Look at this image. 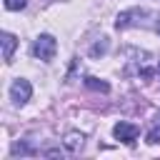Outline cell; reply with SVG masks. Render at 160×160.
<instances>
[{"instance_id": "obj_1", "label": "cell", "mask_w": 160, "mask_h": 160, "mask_svg": "<svg viewBox=\"0 0 160 160\" xmlns=\"http://www.w3.org/2000/svg\"><path fill=\"white\" fill-rule=\"evenodd\" d=\"M55 52H58V40L52 35H40L32 45V55L38 60H52Z\"/></svg>"}, {"instance_id": "obj_2", "label": "cell", "mask_w": 160, "mask_h": 160, "mask_svg": "<svg viewBox=\"0 0 160 160\" xmlns=\"http://www.w3.org/2000/svg\"><path fill=\"white\" fill-rule=\"evenodd\" d=\"M30 95H32V85H30L28 80H22V78H18V80L12 82V88H10V98L15 100V105L28 102Z\"/></svg>"}, {"instance_id": "obj_3", "label": "cell", "mask_w": 160, "mask_h": 160, "mask_svg": "<svg viewBox=\"0 0 160 160\" xmlns=\"http://www.w3.org/2000/svg\"><path fill=\"white\" fill-rule=\"evenodd\" d=\"M112 135H115L118 140H122V142H135V138L140 135V128L132 125V122H118V125L112 128Z\"/></svg>"}, {"instance_id": "obj_4", "label": "cell", "mask_w": 160, "mask_h": 160, "mask_svg": "<svg viewBox=\"0 0 160 160\" xmlns=\"http://www.w3.org/2000/svg\"><path fill=\"white\" fill-rule=\"evenodd\" d=\"M15 48H18V40H15V35H10V32H2V58H5V62H10V60H12V52H15Z\"/></svg>"}, {"instance_id": "obj_5", "label": "cell", "mask_w": 160, "mask_h": 160, "mask_svg": "<svg viewBox=\"0 0 160 160\" xmlns=\"http://www.w3.org/2000/svg\"><path fill=\"white\" fill-rule=\"evenodd\" d=\"M65 148H68L70 152H78V150L82 148V135H80V132H68V135H65Z\"/></svg>"}, {"instance_id": "obj_6", "label": "cell", "mask_w": 160, "mask_h": 160, "mask_svg": "<svg viewBox=\"0 0 160 160\" xmlns=\"http://www.w3.org/2000/svg\"><path fill=\"white\" fill-rule=\"evenodd\" d=\"M85 85H88L90 90H98V92H108V90H110V85H108L105 80H98V78H85Z\"/></svg>"}, {"instance_id": "obj_7", "label": "cell", "mask_w": 160, "mask_h": 160, "mask_svg": "<svg viewBox=\"0 0 160 160\" xmlns=\"http://www.w3.org/2000/svg\"><path fill=\"white\" fill-rule=\"evenodd\" d=\"M148 142H160V122H155V128L148 132Z\"/></svg>"}, {"instance_id": "obj_8", "label": "cell", "mask_w": 160, "mask_h": 160, "mask_svg": "<svg viewBox=\"0 0 160 160\" xmlns=\"http://www.w3.org/2000/svg\"><path fill=\"white\" fill-rule=\"evenodd\" d=\"M28 0H5V8L8 10H22Z\"/></svg>"}, {"instance_id": "obj_9", "label": "cell", "mask_w": 160, "mask_h": 160, "mask_svg": "<svg viewBox=\"0 0 160 160\" xmlns=\"http://www.w3.org/2000/svg\"><path fill=\"white\" fill-rule=\"evenodd\" d=\"M12 152H15V155H18V152H20V155H30L32 150H30L28 145H22V142H15V145H12Z\"/></svg>"}, {"instance_id": "obj_10", "label": "cell", "mask_w": 160, "mask_h": 160, "mask_svg": "<svg viewBox=\"0 0 160 160\" xmlns=\"http://www.w3.org/2000/svg\"><path fill=\"white\" fill-rule=\"evenodd\" d=\"M158 122H160V115H158Z\"/></svg>"}]
</instances>
